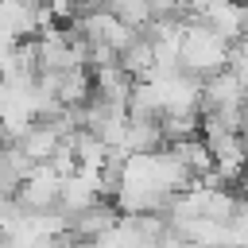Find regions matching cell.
I'll return each instance as SVG.
<instances>
[{"label":"cell","mask_w":248,"mask_h":248,"mask_svg":"<svg viewBox=\"0 0 248 248\" xmlns=\"http://www.w3.org/2000/svg\"><path fill=\"white\" fill-rule=\"evenodd\" d=\"M232 58V43L221 39L213 27H205L202 19L186 16V31H182V50H178V66L202 81L217 78L221 70H229Z\"/></svg>","instance_id":"obj_1"},{"label":"cell","mask_w":248,"mask_h":248,"mask_svg":"<svg viewBox=\"0 0 248 248\" xmlns=\"http://www.w3.org/2000/svg\"><path fill=\"white\" fill-rule=\"evenodd\" d=\"M16 198H19V205H23L27 213L58 209V198H62V174H58V170H50L46 163H39V167L23 178V186L16 190Z\"/></svg>","instance_id":"obj_2"},{"label":"cell","mask_w":248,"mask_h":248,"mask_svg":"<svg viewBox=\"0 0 248 248\" xmlns=\"http://www.w3.org/2000/svg\"><path fill=\"white\" fill-rule=\"evenodd\" d=\"M240 108H248V85L232 70H221L202 85V112H240Z\"/></svg>","instance_id":"obj_3"},{"label":"cell","mask_w":248,"mask_h":248,"mask_svg":"<svg viewBox=\"0 0 248 248\" xmlns=\"http://www.w3.org/2000/svg\"><path fill=\"white\" fill-rule=\"evenodd\" d=\"M116 221H120V209H116L108 198H101V202H93L89 209H81V213L70 217V232H74V240L93 244V240H101Z\"/></svg>","instance_id":"obj_4"},{"label":"cell","mask_w":248,"mask_h":248,"mask_svg":"<svg viewBox=\"0 0 248 248\" xmlns=\"http://www.w3.org/2000/svg\"><path fill=\"white\" fill-rule=\"evenodd\" d=\"M105 194H101V174H89V170H74V174H66L62 178V198H58V209L62 213H81V209H89L93 202H101Z\"/></svg>","instance_id":"obj_5"},{"label":"cell","mask_w":248,"mask_h":248,"mask_svg":"<svg viewBox=\"0 0 248 248\" xmlns=\"http://www.w3.org/2000/svg\"><path fill=\"white\" fill-rule=\"evenodd\" d=\"M202 23L205 27H213L221 39H229L232 46L248 35V4H240V0H221L217 8H209L205 16H202Z\"/></svg>","instance_id":"obj_6"},{"label":"cell","mask_w":248,"mask_h":248,"mask_svg":"<svg viewBox=\"0 0 248 248\" xmlns=\"http://www.w3.org/2000/svg\"><path fill=\"white\" fill-rule=\"evenodd\" d=\"M62 140H66V136H62L50 120H35V124L27 128V136H23V140H16V147H19V151L39 167V163H50V159H54V151L62 147Z\"/></svg>","instance_id":"obj_7"},{"label":"cell","mask_w":248,"mask_h":248,"mask_svg":"<svg viewBox=\"0 0 248 248\" xmlns=\"http://www.w3.org/2000/svg\"><path fill=\"white\" fill-rule=\"evenodd\" d=\"M120 66H124V74H128L132 81H151V78H155V46H151V39H147V35H136V39L124 46Z\"/></svg>","instance_id":"obj_8"},{"label":"cell","mask_w":248,"mask_h":248,"mask_svg":"<svg viewBox=\"0 0 248 248\" xmlns=\"http://www.w3.org/2000/svg\"><path fill=\"white\" fill-rule=\"evenodd\" d=\"M229 236H232V248H244L248 244V198L240 194L232 217H229Z\"/></svg>","instance_id":"obj_9"},{"label":"cell","mask_w":248,"mask_h":248,"mask_svg":"<svg viewBox=\"0 0 248 248\" xmlns=\"http://www.w3.org/2000/svg\"><path fill=\"white\" fill-rule=\"evenodd\" d=\"M221 0H178V12L182 16H194V19H202L209 8H217Z\"/></svg>","instance_id":"obj_10"},{"label":"cell","mask_w":248,"mask_h":248,"mask_svg":"<svg viewBox=\"0 0 248 248\" xmlns=\"http://www.w3.org/2000/svg\"><path fill=\"white\" fill-rule=\"evenodd\" d=\"M240 143H244V151H248V108H244V120H240Z\"/></svg>","instance_id":"obj_11"},{"label":"cell","mask_w":248,"mask_h":248,"mask_svg":"<svg viewBox=\"0 0 248 248\" xmlns=\"http://www.w3.org/2000/svg\"><path fill=\"white\" fill-rule=\"evenodd\" d=\"M8 143H12V140H8V132H4V124H0V151H4Z\"/></svg>","instance_id":"obj_12"},{"label":"cell","mask_w":248,"mask_h":248,"mask_svg":"<svg viewBox=\"0 0 248 248\" xmlns=\"http://www.w3.org/2000/svg\"><path fill=\"white\" fill-rule=\"evenodd\" d=\"M240 194L248 198V170H244V178H240Z\"/></svg>","instance_id":"obj_13"}]
</instances>
